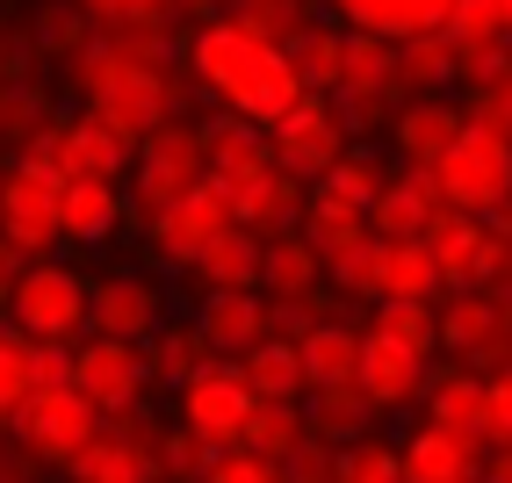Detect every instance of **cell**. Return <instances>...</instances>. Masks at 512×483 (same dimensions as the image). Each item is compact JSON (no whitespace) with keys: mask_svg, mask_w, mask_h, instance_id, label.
<instances>
[{"mask_svg":"<svg viewBox=\"0 0 512 483\" xmlns=\"http://www.w3.org/2000/svg\"><path fill=\"white\" fill-rule=\"evenodd\" d=\"M0 310H8V325L22 339H58V347H73V339H87V274L65 267V260H29Z\"/></svg>","mask_w":512,"mask_h":483,"instance_id":"obj_3","label":"cell"},{"mask_svg":"<svg viewBox=\"0 0 512 483\" xmlns=\"http://www.w3.org/2000/svg\"><path fill=\"white\" fill-rule=\"evenodd\" d=\"M375 419H383V411L361 397V383H339V390H311V397H303V426H311V440H325V447L368 440Z\"/></svg>","mask_w":512,"mask_h":483,"instance_id":"obj_24","label":"cell"},{"mask_svg":"<svg viewBox=\"0 0 512 483\" xmlns=\"http://www.w3.org/2000/svg\"><path fill=\"white\" fill-rule=\"evenodd\" d=\"M505 15H512V0H505Z\"/></svg>","mask_w":512,"mask_h":483,"instance_id":"obj_51","label":"cell"},{"mask_svg":"<svg viewBox=\"0 0 512 483\" xmlns=\"http://www.w3.org/2000/svg\"><path fill=\"white\" fill-rule=\"evenodd\" d=\"M22 267H29V260H22V253L8 246V238H0V303H8V289L22 282Z\"/></svg>","mask_w":512,"mask_h":483,"instance_id":"obj_47","label":"cell"},{"mask_svg":"<svg viewBox=\"0 0 512 483\" xmlns=\"http://www.w3.org/2000/svg\"><path fill=\"white\" fill-rule=\"evenodd\" d=\"M426 361L412 354V347H397V339H383V332H361V361H354V383H361V397L375 404V411H404V404H419L426 397Z\"/></svg>","mask_w":512,"mask_h":483,"instance_id":"obj_14","label":"cell"},{"mask_svg":"<svg viewBox=\"0 0 512 483\" xmlns=\"http://www.w3.org/2000/svg\"><path fill=\"white\" fill-rule=\"evenodd\" d=\"M484 476V440L448 433V426H412L397 440V483H476Z\"/></svg>","mask_w":512,"mask_h":483,"instance_id":"obj_13","label":"cell"},{"mask_svg":"<svg viewBox=\"0 0 512 483\" xmlns=\"http://www.w3.org/2000/svg\"><path fill=\"white\" fill-rule=\"evenodd\" d=\"M195 332H202V347H210L217 361L253 354L260 339H267V296H260V289H224V296H202Z\"/></svg>","mask_w":512,"mask_h":483,"instance_id":"obj_18","label":"cell"},{"mask_svg":"<svg viewBox=\"0 0 512 483\" xmlns=\"http://www.w3.org/2000/svg\"><path fill=\"white\" fill-rule=\"evenodd\" d=\"M325 8H332V22H354L361 37L404 44V37H426V29H440L455 0H325Z\"/></svg>","mask_w":512,"mask_h":483,"instance_id":"obj_21","label":"cell"},{"mask_svg":"<svg viewBox=\"0 0 512 483\" xmlns=\"http://www.w3.org/2000/svg\"><path fill=\"white\" fill-rule=\"evenodd\" d=\"M426 426H448V433H484V375L476 368H440L426 375Z\"/></svg>","mask_w":512,"mask_h":483,"instance_id":"obj_26","label":"cell"},{"mask_svg":"<svg viewBox=\"0 0 512 483\" xmlns=\"http://www.w3.org/2000/svg\"><path fill=\"white\" fill-rule=\"evenodd\" d=\"M419 246L433 253L440 296H455V289H484V253H491V231H484V217L440 210V217H433V231L419 238Z\"/></svg>","mask_w":512,"mask_h":483,"instance_id":"obj_17","label":"cell"},{"mask_svg":"<svg viewBox=\"0 0 512 483\" xmlns=\"http://www.w3.org/2000/svg\"><path fill=\"white\" fill-rule=\"evenodd\" d=\"M224 231H231V195H224L217 181H202V188H188L181 202H166L159 217H145L152 260H159V267H174V274H188Z\"/></svg>","mask_w":512,"mask_h":483,"instance_id":"obj_9","label":"cell"},{"mask_svg":"<svg viewBox=\"0 0 512 483\" xmlns=\"http://www.w3.org/2000/svg\"><path fill=\"white\" fill-rule=\"evenodd\" d=\"M433 318H440V347L469 361V354H476V347L491 339L498 310H491V296H484V289H455L448 303H433Z\"/></svg>","mask_w":512,"mask_h":483,"instance_id":"obj_35","label":"cell"},{"mask_svg":"<svg viewBox=\"0 0 512 483\" xmlns=\"http://www.w3.org/2000/svg\"><path fill=\"white\" fill-rule=\"evenodd\" d=\"M217 462V447H202L188 426H166L159 433V483H202Z\"/></svg>","mask_w":512,"mask_h":483,"instance_id":"obj_41","label":"cell"},{"mask_svg":"<svg viewBox=\"0 0 512 483\" xmlns=\"http://www.w3.org/2000/svg\"><path fill=\"white\" fill-rule=\"evenodd\" d=\"M476 483H512V447H505V455H491V469L476 476Z\"/></svg>","mask_w":512,"mask_h":483,"instance_id":"obj_49","label":"cell"},{"mask_svg":"<svg viewBox=\"0 0 512 483\" xmlns=\"http://www.w3.org/2000/svg\"><path fill=\"white\" fill-rule=\"evenodd\" d=\"M188 274H195V289H202V296H224V289H260V238L231 224V231L217 238V246L188 267Z\"/></svg>","mask_w":512,"mask_h":483,"instance_id":"obj_30","label":"cell"},{"mask_svg":"<svg viewBox=\"0 0 512 483\" xmlns=\"http://www.w3.org/2000/svg\"><path fill=\"white\" fill-rule=\"evenodd\" d=\"M347 145H354V130H347V116L332 109V94H303L296 109L267 130V152H275V166L289 181H325L339 159H347Z\"/></svg>","mask_w":512,"mask_h":483,"instance_id":"obj_4","label":"cell"},{"mask_svg":"<svg viewBox=\"0 0 512 483\" xmlns=\"http://www.w3.org/2000/svg\"><path fill=\"white\" fill-rule=\"evenodd\" d=\"M383 303H440V274L419 238H383Z\"/></svg>","mask_w":512,"mask_h":483,"instance_id":"obj_32","label":"cell"},{"mask_svg":"<svg viewBox=\"0 0 512 483\" xmlns=\"http://www.w3.org/2000/svg\"><path fill=\"white\" fill-rule=\"evenodd\" d=\"M238 375H246L253 404H303V397H311V383H303V354H296V339H275V332H267L253 354H238Z\"/></svg>","mask_w":512,"mask_h":483,"instance_id":"obj_23","label":"cell"},{"mask_svg":"<svg viewBox=\"0 0 512 483\" xmlns=\"http://www.w3.org/2000/svg\"><path fill=\"white\" fill-rule=\"evenodd\" d=\"M58 195H65V181L44 159L0 166V238H8L22 260H51V246H58Z\"/></svg>","mask_w":512,"mask_h":483,"instance_id":"obj_7","label":"cell"},{"mask_svg":"<svg viewBox=\"0 0 512 483\" xmlns=\"http://www.w3.org/2000/svg\"><path fill=\"white\" fill-rule=\"evenodd\" d=\"M22 159H44L58 181H123V166L138 159V145H123L101 116L80 109V116H58Z\"/></svg>","mask_w":512,"mask_h":483,"instance_id":"obj_8","label":"cell"},{"mask_svg":"<svg viewBox=\"0 0 512 483\" xmlns=\"http://www.w3.org/2000/svg\"><path fill=\"white\" fill-rule=\"evenodd\" d=\"M37 390V375H29V339L15 332V325H0V419Z\"/></svg>","mask_w":512,"mask_h":483,"instance_id":"obj_43","label":"cell"},{"mask_svg":"<svg viewBox=\"0 0 512 483\" xmlns=\"http://www.w3.org/2000/svg\"><path fill=\"white\" fill-rule=\"evenodd\" d=\"M224 22L282 51V44H289V37H296V29L311 22V15H303V0H231V8H224Z\"/></svg>","mask_w":512,"mask_h":483,"instance_id":"obj_38","label":"cell"},{"mask_svg":"<svg viewBox=\"0 0 512 483\" xmlns=\"http://www.w3.org/2000/svg\"><path fill=\"white\" fill-rule=\"evenodd\" d=\"M440 37L455 44L462 80H469V73H484L491 58L512 51V15H505V0H455L448 22H440Z\"/></svg>","mask_w":512,"mask_h":483,"instance_id":"obj_20","label":"cell"},{"mask_svg":"<svg viewBox=\"0 0 512 483\" xmlns=\"http://www.w3.org/2000/svg\"><path fill=\"white\" fill-rule=\"evenodd\" d=\"M339 455V483H397V447L390 440H354V447H332Z\"/></svg>","mask_w":512,"mask_h":483,"instance_id":"obj_42","label":"cell"},{"mask_svg":"<svg viewBox=\"0 0 512 483\" xmlns=\"http://www.w3.org/2000/svg\"><path fill=\"white\" fill-rule=\"evenodd\" d=\"M210 361H217V354L202 347L195 318H166V325L145 339V375H152V383H174V390H181V383H195Z\"/></svg>","mask_w":512,"mask_h":483,"instance_id":"obj_29","label":"cell"},{"mask_svg":"<svg viewBox=\"0 0 512 483\" xmlns=\"http://www.w3.org/2000/svg\"><path fill=\"white\" fill-rule=\"evenodd\" d=\"M484 224H491V238H505V246H512V195H505V202H498V210H491V217H484Z\"/></svg>","mask_w":512,"mask_h":483,"instance_id":"obj_48","label":"cell"},{"mask_svg":"<svg viewBox=\"0 0 512 483\" xmlns=\"http://www.w3.org/2000/svg\"><path fill=\"white\" fill-rule=\"evenodd\" d=\"M296 217H303V181H289L282 166H267L260 181L231 195V224L253 238H282V231H296Z\"/></svg>","mask_w":512,"mask_h":483,"instance_id":"obj_22","label":"cell"},{"mask_svg":"<svg viewBox=\"0 0 512 483\" xmlns=\"http://www.w3.org/2000/svg\"><path fill=\"white\" fill-rule=\"evenodd\" d=\"M440 210H448V202H440V181L426 166H390V181H383V195H375V210H368V231L375 238H426Z\"/></svg>","mask_w":512,"mask_h":483,"instance_id":"obj_16","label":"cell"},{"mask_svg":"<svg viewBox=\"0 0 512 483\" xmlns=\"http://www.w3.org/2000/svg\"><path fill=\"white\" fill-rule=\"evenodd\" d=\"M116 8H166V15H174V0H116Z\"/></svg>","mask_w":512,"mask_h":483,"instance_id":"obj_50","label":"cell"},{"mask_svg":"<svg viewBox=\"0 0 512 483\" xmlns=\"http://www.w3.org/2000/svg\"><path fill=\"white\" fill-rule=\"evenodd\" d=\"M296 231L311 238V253H318V260L332 267L339 253H354L361 238H368V217H361V210H347V202H332V195H318V188H311V195H303V217H296Z\"/></svg>","mask_w":512,"mask_h":483,"instance_id":"obj_31","label":"cell"},{"mask_svg":"<svg viewBox=\"0 0 512 483\" xmlns=\"http://www.w3.org/2000/svg\"><path fill=\"white\" fill-rule=\"evenodd\" d=\"M130 217V195L123 181H65L58 195V246H101V238H116V224Z\"/></svg>","mask_w":512,"mask_h":483,"instance_id":"obj_19","label":"cell"},{"mask_svg":"<svg viewBox=\"0 0 512 483\" xmlns=\"http://www.w3.org/2000/svg\"><path fill=\"white\" fill-rule=\"evenodd\" d=\"M145 347H130V339H101V332H87V339H73V390L101 411V419H116V411H130L145 397Z\"/></svg>","mask_w":512,"mask_h":483,"instance_id":"obj_11","label":"cell"},{"mask_svg":"<svg viewBox=\"0 0 512 483\" xmlns=\"http://www.w3.org/2000/svg\"><path fill=\"white\" fill-rule=\"evenodd\" d=\"M462 116H469V130H491V137H505V145H512V51L491 58L484 73H469Z\"/></svg>","mask_w":512,"mask_h":483,"instance_id":"obj_33","label":"cell"},{"mask_svg":"<svg viewBox=\"0 0 512 483\" xmlns=\"http://www.w3.org/2000/svg\"><path fill=\"white\" fill-rule=\"evenodd\" d=\"M159 325H166V289H159V274L116 267V274H101V282H87V332L145 347Z\"/></svg>","mask_w":512,"mask_h":483,"instance_id":"obj_10","label":"cell"},{"mask_svg":"<svg viewBox=\"0 0 512 483\" xmlns=\"http://www.w3.org/2000/svg\"><path fill=\"white\" fill-rule=\"evenodd\" d=\"M202 181H210V159H202V130L195 123H159L138 145V159H130V202H138L145 217H159L166 202H181Z\"/></svg>","mask_w":512,"mask_h":483,"instance_id":"obj_6","label":"cell"},{"mask_svg":"<svg viewBox=\"0 0 512 483\" xmlns=\"http://www.w3.org/2000/svg\"><path fill=\"white\" fill-rule=\"evenodd\" d=\"M368 332H383L397 339V347H412L419 361L440 354V318H433V303H375V325Z\"/></svg>","mask_w":512,"mask_h":483,"instance_id":"obj_39","label":"cell"},{"mask_svg":"<svg viewBox=\"0 0 512 483\" xmlns=\"http://www.w3.org/2000/svg\"><path fill=\"white\" fill-rule=\"evenodd\" d=\"M303 440H311V426H303V404H253L246 433H238V447H246V455H260V462H289Z\"/></svg>","mask_w":512,"mask_h":483,"instance_id":"obj_34","label":"cell"},{"mask_svg":"<svg viewBox=\"0 0 512 483\" xmlns=\"http://www.w3.org/2000/svg\"><path fill=\"white\" fill-rule=\"evenodd\" d=\"M491 447V455H505L512 447V368L505 375H484V433H476Z\"/></svg>","mask_w":512,"mask_h":483,"instance_id":"obj_44","label":"cell"},{"mask_svg":"<svg viewBox=\"0 0 512 483\" xmlns=\"http://www.w3.org/2000/svg\"><path fill=\"white\" fill-rule=\"evenodd\" d=\"M318 282H325V260L311 253L303 231L260 238V296H311Z\"/></svg>","mask_w":512,"mask_h":483,"instance_id":"obj_27","label":"cell"},{"mask_svg":"<svg viewBox=\"0 0 512 483\" xmlns=\"http://www.w3.org/2000/svg\"><path fill=\"white\" fill-rule=\"evenodd\" d=\"M246 419H253V390H246V375H238V361H210L195 383H181V426L202 447H217V455L238 447Z\"/></svg>","mask_w":512,"mask_h":483,"instance_id":"obj_12","label":"cell"},{"mask_svg":"<svg viewBox=\"0 0 512 483\" xmlns=\"http://www.w3.org/2000/svg\"><path fill=\"white\" fill-rule=\"evenodd\" d=\"M188 73H195V87L210 94L224 116H246L260 130H275L303 101V80L289 73V58L275 44L246 37V29H231L224 15L188 29Z\"/></svg>","mask_w":512,"mask_h":483,"instance_id":"obj_1","label":"cell"},{"mask_svg":"<svg viewBox=\"0 0 512 483\" xmlns=\"http://www.w3.org/2000/svg\"><path fill=\"white\" fill-rule=\"evenodd\" d=\"M202 483H282V462H260V455H246V447H224Z\"/></svg>","mask_w":512,"mask_h":483,"instance_id":"obj_45","label":"cell"},{"mask_svg":"<svg viewBox=\"0 0 512 483\" xmlns=\"http://www.w3.org/2000/svg\"><path fill=\"white\" fill-rule=\"evenodd\" d=\"M29 375H37V390L73 383V347H58V339H29Z\"/></svg>","mask_w":512,"mask_h":483,"instance_id":"obj_46","label":"cell"},{"mask_svg":"<svg viewBox=\"0 0 512 483\" xmlns=\"http://www.w3.org/2000/svg\"><path fill=\"white\" fill-rule=\"evenodd\" d=\"M296 354H303V383H311V390H339V383H354L361 332H354V325H332V318H318L311 332L296 339Z\"/></svg>","mask_w":512,"mask_h":483,"instance_id":"obj_28","label":"cell"},{"mask_svg":"<svg viewBox=\"0 0 512 483\" xmlns=\"http://www.w3.org/2000/svg\"><path fill=\"white\" fill-rule=\"evenodd\" d=\"M325 282L339 289V296H361V303H383V238H361L354 253H339L332 267H325Z\"/></svg>","mask_w":512,"mask_h":483,"instance_id":"obj_40","label":"cell"},{"mask_svg":"<svg viewBox=\"0 0 512 483\" xmlns=\"http://www.w3.org/2000/svg\"><path fill=\"white\" fill-rule=\"evenodd\" d=\"M397 65H404V87H419V94H448V87L462 80V58H455V44L440 37V29L404 37V44H397Z\"/></svg>","mask_w":512,"mask_h":483,"instance_id":"obj_36","label":"cell"},{"mask_svg":"<svg viewBox=\"0 0 512 483\" xmlns=\"http://www.w3.org/2000/svg\"><path fill=\"white\" fill-rule=\"evenodd\" d=\"M433 181H440V202L462 217H491L498 202L512 195V145L491 130H462L448 152H440L433 166Z\"/></svg>","mask_w":512,"mask_h":483,"instance_id":"obj_5","label":"cell"},{"mask_svg":"<svg viewBox=\"0 0 512 483\" xmlns=\"http://www.w3.org/2000/svg\"><path fill=\"white\" fill-rule=\"evenodd\" d=\"M462 130H469L462 101H448V94H419V101H404V109L390 116V145H397L404 166H426V174H433L440 152H448Z\"/></svg>","mask_w":512,"mask_h":483,"instance_id":"obj_15","label":"cell"},{"mask_svg":"<svg viewBox=\"0 0 512 483\" xmlns=\"http://www.w3.org/2000/svg\"><path fill=\"white\" fill-rule=\"evenodd\" d=\"M383 181H390V166L375 159L368 145H347V159H339V166H332L325 181H311V188H318V195H332V202H347V210H361V217H368V210H375V195H383Z\"/></svg>","mask_w":512,"mask_h":483,"instance_id":"obj_37","label":"cell"},{"mask_svg":"<svg viewBox=\"0 0 512 483\" xmlns=\"http://www.w3.org/2000/svg\"><path fill=\"white\" fill-rule=\"evenodd\" d=\"M8 433L29 462H51V469H73L87 447L101 440V411L73 390V383H58V390H29L15 411H8Z\"/></svg>","mask_w":512,"mask_h":483,"instance_id":"obj_2","label":"cell"},{"mask_svg":"<svg viewBox=\"0 0 512 483\" xmlns=\"http://www.w3.org/2000/svg\"><path fill=\"white\" fill-rule=\"evenodd\" d=\"M289 73L303 80V94H339V73H347V29L332 22H303L296 37L282 44Z\"/></svg>","mask_w":512,"mask_h":483,"instance_id":"obj_25","label":"cell"}]
</instances>
